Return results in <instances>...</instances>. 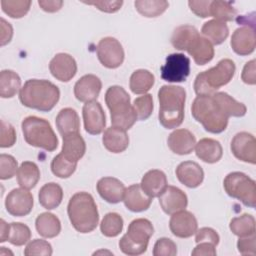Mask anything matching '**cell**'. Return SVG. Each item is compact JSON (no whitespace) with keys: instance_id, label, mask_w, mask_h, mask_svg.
<instances>
[{"instance_id":"cell-33","label":"cell","mask_w":256,"mask_h":256,"mask_svg":"<svg viewBox=\"0 0 256 256\" xmlns=\"http://www.w3.org/2000/svg\"><path fill=\"white\" fill-rule=\"evenodd\" d=\"M201 33L212 44L219 45L223 43L229 35V28L225 22L219 20H209L201 28Z\"/></svg>"},{"instance_id":"cell-53","label":"cell","mask_w":256,"mask_h":256,"mask_svg":"<svg viewBox=\"0 0 256 256\" xmlns=\"http://www.w3.org/2000/svg\"><path fill=\"white\" fill-rule=\"evenodd\" d=\"M210 0H200V1H189L188 5L190 10L201 18L210 17Z\"/></svg>"},{"instance_id":"cell-1","label":"cell","mask_w":256,"mask_h":256,"mask_svg":"<svg viewBox=\"0 0 256 256\" xmlns=\"http://www.w3.org/2000/svg\"><path fill=\"white\" fill-rule=\"evenodd\" d=\"M160 124L166 129L179 127L184 120L186 91L181 86L163 85L158 91Z\"/></svg>"},{"instance_id":"cell-19","label":"cell","mask_w":256,"mask_h":256,"mask_svg":"<svg viewBox=\"0 0 256 256\" xmlns=\"http://www.w3.org/2000/svg\"><path fill=\"white\" fill-rule=\"evenodd\" d=\"M230 45L233 51L240 56H247L255 50V30L251 26L237 28L231 37Z\"/></svg>"},{"instance_id":"cell-15","label":"cell","mask_w":256,"mask_h":256,"mask_svg":"<svg viewBox=\"0 0 256 256\" xmlns=\"http://www.w3.org/2000/svg\"><path fill=\"white\" fill-rule=\"evenodd\" d=\"M169 228L172 234L178 238H189L198 229L197 219L189 211L181 210L172 214L169 221Z\"/></svg>"},{"instance_id":"cell-18","label":"cell","mask_w":256,"mask_h":256,"mask_svg":"<svg viewBox=\"0 0 256 256\" xmlns=\"http://www.w3.org/2000/svg\"><path fill=\"white\" fill-rule=\"evenodd\" d=\"M159 204L166 214L172 215L178 211L185 210L188 205V198L178 187L167 186L159 196Z\"/></svg>"},{"instance_id":"cell-24","label":"cell","mask_w":256,"mask_h":256,"mask_svg":"<svg viewBox=\"0 0 256 256\" xmlns=\"http://www.w3.org/2000/svg\"><path fill=\"white\" fill-rule=\"evenodd\" d=\"M140 186L142 190L151 198L159 197L166 189L167 177L165 173L158 169L149 170L141 179Z\"/></svg>"},{"instance_id":"cell-22","label":"cell","mask_w":256,"mask_h":256,"mask_svg":"<svg viewBox=\"0 0 256 256\" xmlns=\"http://www.w3.org/2000/svg\"><path fill=\"white\" fill-rule=\"evenodd\" d=\"M167 144L169 149L178 155L190 154L196 144V138L187 129H176L167 139Z\"/></svg>"},{"instance_id":"cell-36","label":"cell","mask_w":256,"mask_h":256,"mask_svg":"<svg viewBox=\"0 0 256 256\" xmlns=\"http://www.w3.org/2000/svg\"><path fill=\"white\" fill-rule=\"evenodd\" d=\"M200 35L198 30L192 25H181L175 28L171 37L173 47L180 51H186L190 43Z\"/></svg>"},{"instance_id":"cell-25","label":"cell","mask_w":256,"mask_h":256,"mask_svg":"<svg viewBox=\"0 0 256 256\" xmlns=\"http://www.w3.org/2000/svg\"><path fill=\"white\" fill-rule=\"evenodd\" d=\"M196 156L205 163L213 164L222 158L223 149L219 141L212 138H202L195 144Z\"/></svg>"},{"instance_id":"cell-54","label":"cell","mask_w":256,"mask_h":256,"mask_svg":"<svg viewBox=\"0 0 256 256\" xmlns=\"http://www.w3.org/2000/svg\"><path fill=\"white\" fill-rule=\"evenodd\" d=\"M241 79L245 84L255 85L256 84V69H255V60L252 59L247 62L242 70Z\"/></svg>"},{"instance_id":"cell-30","label":"cell","mask_w":256,"mask_h":256,"mask_svg":"<svg viewBox=\"0 0 256 256\" xmlns=\"http://www.w3.org/2000/svg\"><path fill=\"white\" fill-rule=\"evenodd\" d=\"M56 127L62 136L79 133L80 120L77 112L72 108H63L59 111L55 119Z\"/></svg>"},{"instance_id":"cell-26","label":"cell","mask_w":256,"mask_h":256,"mask_svg":"<svg viewBox=\"0 0 256 256\" xmlns=\"http://www.w3.org/2000/svg\"><path fill=\"white\" fill-rule=\"evenodd\" d=\"M188 54L192 56L194 62L197 65H205L210 62L214 57V48L213 44L206 39L198 35L188 46Z\"/></svg>"},{"instance_id":"cell-12","label":"cell","mask_w":256,"mask_h":256,"mask_svg":"<svg viewBox=\"0 0 256 256\" xmlns=\"http://www.w3.org/2000/svg\"><path fill=\"white\" fill-rule=\"evenodd\" d=\"M33 196L25 188H15L11 190L5 199L7 212L15 217L28 215L33 208Z\"/></svg>"},{"instance_id":"cell-46","label":"cell","mask_w":256,"mask_h":256,"mask_svg":"<svg viewBox=\"0 0 256 256\" xmlns=\"http://www.w3.org/2000/svg\"><path fill=\"white\" fill-rule=\"evenodd\" d=\"M53 250L51 244L43 239H34L30 241L24 249V255L26 256H50Z\"/></svg>"},{"instance_id":"cell-59","label":"cell","mask_w":256,"mask_h":256,"mask_svg":"<svg viewBox=\"0 0 256 256\" xmlns=\"http://www.w3.org/2000/svg\"><path fill=\"white\" fill-rule=\"evenodd\" d=\"M100 253H109V254H113V253H111V252H109V251H103V250H100V251H97V252L93 253V255H96V254H100Z\"/></svg>"},{"instance_id":"cell-48","label":"cell","mask_w":256,"mask_h":256,"mask_svg":"<svg viewBox=\"0 0 256 256\" xmlns=\"http://www.w3.org/2000/svg\"><path fill=\"white\" fill-rule=\"evenodd\" d=\"M154 256H175L177 255L176 243L166 237L159 238L153 247Z\"/></svg>"},{"instance_id":"cell-6","label":"cell","mask_w":256,"mask_h":256,"mask_svg":"<svg viewBox=\"0 0 256 256\" xmlns=\"http://www.w3.org/2000/svg\"><path fill=\"white\" fill-rule=\"evenodd\" d=\"M191 113L209 133L219 134L227 128L229 117L219 109L212 96H197L191 105Z\"/></svg>"},{"instance_id":"cell-32","label":"cell","mask_w":256,"mask_h":256,"mask_svg":"<svg viewBox=\"0 0 256 256\" xmlns=\"http://www.w3.org/2000/svg\"><path fill=\"white\" fill-rule=\"evenodd\" d=\"M35 227L38 234L44 238H54L58 236L61 231L59 218L49 212H44L37 216Z\"/></svg>"},{"instance_id":"cell-49","label":"cell","mask_w":256,"mask_h":256,"mask_svg":"<svg viewBox=\"0 0 256 256\" xmlns=\"http://www.w3.org/2000/svg\"><path fill=\"white\" fill-rule=\"evenodd\" d=\"M0 147L9 148L16 142V132L14 127L7 121L1 120V134H0Z\"/></svg>"},{"instance_id":"cell-4","label":"cell","mask_w":256,"mask_h":256,"mask_svg":"<svg viewBox=\"0 0 256 256\" xmlns=\"http://www.w3.org/2000/svg\"><path fill=\"white\" fill-rule=\"evenodd\" d=\"M105 102L110 111L113 127L127 131L137 121L136 112L130 103V96L123 87L110 86L105 93Z\"/></svg>"},{"instance_id":"cell-50","label":"cell","mask_w":256,"mask_h":256,"mask_svg":"<svg viewBox=\"0 0 256 256\" xmlns=\"http://www.w3.org/2000/svg\"><path fill=\"white\" fill-rule=\"evenodd\" d=\"M83 3L95 6L97 9H99L102 12L106 13H114L121 9L123 5L122 0H99V1H83Z\"/></svg>"},{"instance_id":"cell-44","label":"cell","mask_w":256,"mask_h":256,"mask_svg":"<svg viewBox=\"0 0 256 256\" xmlns=\"http://www.w3.org/2000/svg\"><path fill=\"white\" fill-rule=\"evenodd\" d=\"M31 6V1L25 0H2L1 7L2 11L9 17L19 19L24 17Z\"/></svg>"},{"instance_id":"cell-27","label":"cell","mask_w":256,"mask_h":256,"mask_svg":"<svg viewBox=\"0 0 256 256\" xmlns=\"http://www.w3.org/2000/svg\"><path fill=\"white\" fill-rule=\"evenodd\" d=\"M102 142L108 151L121 153L129 146V136L125 130L111 126L104 131Z\"/></svg>"},{"instance_id":"cell-13","label":"cell","mask_w":256,"mask_h":256,"mask_svg":"<svg viewBox=\"0 0 256 256\" xmlns=\"http://www.w3.org/2000/svg\"><path fill=\"white\" fill-rule=\"evenodd\" d=\"M230 148L238 160L250 164L256 163V140L251 133H237L231 141Z\"/></svg>"},{"instance_id":"cell-38","label":"cell","mask_w":256,"mask_h":256,"mask_svg":"<svg viewBox=\"0 0 256 256\" xmlns=\"http://www.w3.org/2000/svg\"><path fill=\"white\" fill-rule=\"evenodd\" d=\"M231 232L238 237H247L255 234V218L251 214H243L230 221Z\"/></svg>"},{"instance_id":"cell-11","label":"cell","mask_w":256,"mask_h":256,"mask_svg":"<svg viewBox=\"0 0 256 256\" xmlns=\"http://www.w3.org/2000/svg\"><path fill=\"white\" fill-rule=\"evenodd\" d=\"M96 51L98 60L106 68H118L124 61V49L121 43L114 37L102 38L98 42Z\"/></svg>"},{"instance_id":"cell-39","label":"cell","mask_w":256,"mask_h":256,"mask_svg":"<svg viewBox=\"0 0 256 256\" xmlns=\"http://www.w3.org/2000/svg\"><path fill=\"white\" fill-rule=\"evenodd\" d=\"M134 5L139 14L147 18H153L164 13L169 3L164 0H137Z\"/></svg>"},{"instance_id":"cell-43","label":"cell","mask_w":256,"mask_h":256,"mask_svg":"<svg viewBox=\"0 0 256 256\" xmlns=\"http://www.w3.org/2000/svg\"><path fill=\"white\" fill-rule=\"evenodd\" d=\"M31 238L30 228L20 222H12L9 224V233L7 241L15 246L26 244Z\"/></svg>"},{"instance_id":"cell-45","label":"cell","mask_w":256,"mask_h":256,"mask_svg":"<svg viewBox=\"0 0 256 256\" xmlns=\"http://www.w3.org/2000/svg\"><path fill=\"white\" fill-rule=\"evenodd\" d=\"M133 108L136 112L138 120L148 119L153 112V98L151 94H143L137 97L133 102Z\"/></svg>"},{"instance_id":"cell-41","label":"cell","mask_w":256,"mask_h":256,"mask_svg":"<svg viewBox=\"0 0 256 256\" xmlns=\"http://www.w3.org/2000/svg\"><path fill=\"white\" fill-rule=\"evenodd\" d=\"M123 224V219L118 213L110 212L103 217L100 223V231L106 237H116L122 232Z\"/></svg>"},{"instance_id":"cell-2","label":"cell","mask_w":256,"mask_h":256,"mask_svg":"<svg viewBox=\"0 0 256 256\" xmlns=\"http://www.w3.org/2000/svg\"><path fill=\"white\" fill-rule=\"evenodd\" d=\"M60 98L59 88L44 79H29L21 87L19 100L22 105L42 112L51 111Z\"/></svg>"},{"instance_id":"cell-35","label":"cell","mask_w":256,"mask_h":256,"mask_svg":"<svg viewBox=\"0 0 256 256\" xmlns=\"http://www.w3.org/2000/svg\"><path fill=\"white\" fill-rule=\"evenodd\" d=\"M154 75L146 69H138L130 76L129 87L134 94H145L154 85Z\"/></svg>"},{"instance_id":"cell-14","label":"cell","mask_w":256,"mask_h":256,"mask_svg":"<svg viewBox=\"0 0 256 256\" xmlns=\"http://www.w3.org/2000/svg\"><path fill=\"white\" fill-rule=\"evenodd\" d=\"M82 116L85 131L91 135H98L103 132L106 125V118L101 104L94 100L84 104Z\"/></svg>"},{"instance_id":"cell-9","label":"cell","mask_w":256,"mask_h":256,"mask_svg":"<svg viewBox=\"0 0 256 256\" xmlns=\"http://www.w3.org/2000/svg\"><path fill=\"white\" fill-rule=\"evenodd\" d=\"M225 192L232 198L241 201L245 206H256V183L242 172H231L223 181Z\"/></svg>"},{"instance_id":"cell-7","label":"cell","mask_w":256,"mask_h":256,"mask_svg":"<svg viewBox=\"0 0 256 256\" xmlns=\"http://www.w3.org/2000/svg\"><path fill=\"white\" fill-rule=\"evenodd\" d=\"M25 141L37 148L52 152L58 146V138L50 123L37 116H28L21 123Z\"/></svg>"},{"instance_id":"cell-21","label":"cell","mask_w":256,"mask_h":256,"mask_svg":"<svg viewBox=\"0 0 256 256\" xmlns=\"http://www.w3.org/2000/svg\"><path fill=\"white\" fill-rule=\"evenodd\" d=\"M175 173L178 180L188 188H196L200 186L204 179V171L202 167L194 161L181 162L177 166Z\"/></svg>"},{"instance_id":"cell-28","label":"cell","mask_w":256,"mask_h":256,"mask_svg":"<svg viewBox=\"0 0 256 256\" xmlns=\"http://www.w3.org/2000/svg\"><path fill=\"white\" fill-rule=\"evenodd\" d=\"M63 144L61 153L69 160L77 162L86 152V144L80 133H72L62 136Z\"/></svg>"},{"instance_id":"cell-23","label":"cell","mask_w":256,"mask_h":256,"mask_svg":"<svg viewBox=\"0 0 256 256\" xmlns=\"http://www.w3.org/2000/svg\"><path fill=\"white\" fill-rule=\"evenodd\" d=\"M123 201L128 210L137 213L147 210L151 205L152 198L142 190L140 184H133L125 189Z\"/></svg>"},{"instance_id":"cell-10","label":"cell","mask_w":256,"mask_h":256,"mask_svg":"<svg viewBox=\"0 0 256 256\" xmlns=\"http://www.w3.org/2000/svg\"><path fill=\"white\" fill-rule=\"evenodd\" d=\"M161 78L170 83H179L186 80L190 73V59L182 53H172L166 57L161 66Z\"/></svg>"},{"instance_id":"cell-5","label":"cell","mask_w":256,"mask_h":256,"mask_svg":"<svg viewBox=\"0 0 256 256\" xmlns=\"http://www.w3.org/2000/svg\"><path fill=\"white\" fill-rule=\"evenodd\" d=\"M236 71L235 63L228 58L220 60L216 66L199 73L194 81L197 96H211L219 88L228 84Z\"/></svg>"},{"instance_id":"cell-52","label":"cell","mask_w":256,"mask_h":256,"mask_svg":"<svg viewBox=\"0 0 256 256\" xmlns=\"http://www.w3.org/2000/svg\"><path fill=\"white\" fill-rule=\"evenodd\" d=\"M255 234L247 237H239L237 249L242 255H255Z\"/></svg>"},{"instance_id":"cell-34","label":"cell","mask_w":256,"mask_h":256,"mask_svg":"<svg viewBox=\"0 0 256 256\" xmlns=\"http://www.w3.org/2000/svg\"><path fill=\"white\" fill-rule=\"evenodd\" d=\"M40 179V170L38 166L31 161H24L17 171V182L20 187L32 189Z\"/></svg>"},{"instance_id":"cell-8","label":"cell","mask_w":256,"mask_h":256,"mask_svg":"<svg viewBox=\"0 0 256 256\" xmlns=\"http://www.w3.org/2000/svg\"><path fill=\"white\" fill-rule=\"evenodd\" d=\"M154 233L152 223L145 218L134 219L128 226L127 233L119 240L120 250L129 256H137L146 252L149 239Z\"/></svg>"},{"instance_id":"cell-29","label":"cell","mask_w":256,"mask_h":256,"mask_svg":"<svg viewBox=\"0 0 256 256\" xmlns=\"http://www.w3.org/2000/svg\"><path fill=\"white\" fill-rule=\"evenodd\" d=\"M211 96L227 117H243L247 112V108L243 103L236 101L226 92H215Z\"/></svg>"},{"instance_id":"cell-3","label":"cell","mask_w":256,"mask_h":256,"mask_svg":"<svg viewBox=\"0 0 256 256\" xmlns=\"http://www.w3.org/2000/svg\"><path fill=\"white\" fill-rule=\"evenodd\" d=\"M67 213L72 226L80 233H90L98 225L97 205L92 195L87 192H77L70 198Z\"/></svg>"},{"instance_id":"cell-17","label":"cell","mask_w":256,"mask_h":256,"mask_svg":"<svg viewBox=\"0 0 256 256\" xmlns=\"http://www.w3.org/2000/svg\"><path fill=\"white\" fill-rule=\"evenodd\" d=\"M102 88V82L96 75L86 74L74 85V95L80 102H90L97 99Z\"/></svg>"},{"instance_id":"cell-16","label":"cell","mask_w":256,"mask_h":256,"mask_svg":"<svg viewBox=\"0 0 256 256\" xmlns=\"http://www.w3.org/2000/svg\"><path fill=\"white\" fill-rule=\"evenodd\" d=\"M49 70L57 80L68 82L77 73V63L70 54L58 53L51 59Z\"/></svg>"},{"instance_id":"cell-58","label":"cell","mask_w":256,"mask_h":256,"mask_svg":"<svg viewBox=\"0 0 256 256\" xmlns=\"http://www.w3.org/2000/svg\"><path fill=\"white\" fill-rule=\"evenodd\" d=\"M9 233V224L5 222L4 219L0 220V242L3 243L7 241Z\"/></svg>"},{"instance_id":"cell-37","label":"cell","mask_w":256,"mask_h":256,"mask_svg":"<svg viewBox=\"0 0 256 256\" xmlns=\"http://www.w3.org/2000/svg\"><path fill=\"white\" fill-rule=\"evenodd\" d=\"M21 89V78L13 70H2L0 73V96L11 98Z\"/></svg>"},{"instance_id":"cell-47","label":"cell","mask_w":256,"mask_h":256,"mask_svg":"<svg viewBox=\"0 0 256 256\" xmlns=\"http://www.w3.org/2000/svg\"><path fill=\"white\" fill-rule=\"evenodd\" d=\"M18 163L16 159L9 154L2 153L0 155V179L7 180L12 178L18 171Z\"/></svg>"},{"instance_id":"cell-42","label":"cell","mask_w":256,"mask_h":256,"mask_svg":"<svg viewBox=\"0 0 256 256\" xmlns=\"http://www.w3.org/2000/svg\"><path fill=\"white\" fill-rule=\"evenodd\" d=\"M237 15V10L227 1H211L210 4V17L222 22L232 21Z\"/></svg>"},{"instance_id":"cell-51","label":"cell","mask_w":256,"mask_h":256,"mask_svg":"<svg viewBox=\"0 0 256 256\" xmlns=\"http://www.w3.org/2000/svg\"><path fill=\"white\" fill-rule=\"evenodd\" d=\"M195 234H196V236H195L196 243L209 242V243H212L213 245L217 246L219 243V240H220L218 233L210 227H202L199 230L197 229Z\"/></svg>"},{"instance_id":"cell-55","label":"cell","mask_w":256,"mask_h":256,"mask_svg":"<svg viewBox=\"0 0 256 256\" xmlns=\"http://www.w3.org/2000/svg\"><path fill=\"white\" fill-rule=\"evenodd\" d=\"M215 245L209 242L197 243V246L191 252L193 256H215L217 254Z\"/></svg>"},{"instance_id":"cell-20","label":"cell","mask_w":256,"mask_h":256,"mask_svg":"<svg viewBox=\"0 0 256 256\" xmlns=\"http://www.w3.org/2000/svg\"><path fill=\"white\" fill-rule=\"evenodd\" d=\"M96 189L102 199L111 204H117L123 201L125 186L117 178L103 177L98 180Z\"/></svg>"},{"instance_id":"cell-40","label":"cell","mask_w":256,"mask_h":256,"mask_svg":"<svg viewBox=\"0 0 256 256\" xmlns=\"http://www.w3.org/2000/svg\"><path fill=\"white\" fill-rule=\"evenodd\" d=\"M77 162L67 159L61 152L57 154L51 161L52 173L62 179L69 178L76 170Z\"/></svg>"},{"instance_id":"cell-56","label":"cell","mask_w":256,"mask_h":256,"mask_svg":"<svg viewBox=\"0 0 256 256\" xmlns=\"http://www.w3.org/2000/svg\"><path fill=\"white\" fill-rule=\"evenodd\" d=\"M0 30H1V38H0V44L1 46H4L8 44L13 36V28L9 22H7L4 18L0 19Z\"/></svg>"},{"instance_id":"cell-31","label":"cell","mask_w":256,"mask_h":256,"mask_svg":"<svg viewBox=\"0 0 256 256\" xmlns=\"http://www.w3.org/2000/svg\"><path fill=\"white\" fill-rule=\"evenodd\" d=\"M38 199L43 208L53 210L61 204L63 199V190L61 186L55 182L47 183L40 188Z\"/></svg>"},{"instance_id":"cell-57","label":"cell","mask_w":256,"mask_h":256,"mask_svg":"<svg viewBox=\"0 0 256 256\" xmlns=\"http://www.w3.org/2000/svg\"><path fill=\"white\" fill-rule=\"evenodd\" d=\"M38 5L40 8L48 13H54L59 11L63 6V1L61 0H39Z\"/></svg>"}]
</instances>
